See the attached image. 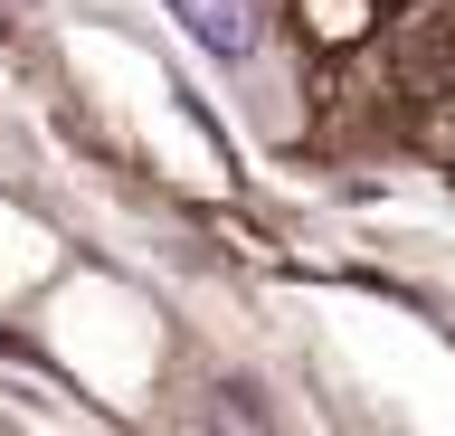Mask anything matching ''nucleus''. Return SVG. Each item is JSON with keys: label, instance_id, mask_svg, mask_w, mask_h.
<instances>
[{"label": "nucleus", "instance_id": "1", "mask_svg": "<svg viewBox=\"0 0 455 436\" xmlns=\"http://www.w3.org/2000/svg\"><path fill=\"white\" fill-rule=\"evenodd\" d=\"M171 20H180L209 58H256V38H266V0H171Z\"/></svg>", "mask_w": 455, "mask_h": 436}]
</instances>
